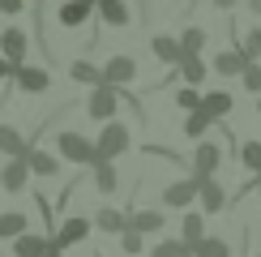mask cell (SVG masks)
Masks as SVG:
<instances>
[{"label": "cell", "mask_w": 261, "mask_h": 257, "mask_svg": "<svg viewBox=\"0 0 261 257\" xmlns=\"http://www.w3.org/2000/svg\"><path fill=\"white\" fill-rule=\"evenodd\" d=\"M56 150H60V159L82 163V167H94V163H99V142H90L86 133H73V128H64V133L56 137Z\"/></svg>", "instance_id": "obj_1"}, {"label": "cell", "mask_w": 261, "mask_h": 257, "mask_svg": "<svg viewBox=\"0 0 261 257\" xmlns=\"http://www.w3.org/2000/svg\"><path fill=\"white\" fill-rule=\"evenodd\" d=\"M124 86H112V82H99L90 90V99H86V112H90V120H99V124H107L116 116V107H120V99H124Z\"/></svg>", "instance_id": "obj_2"}, {"label": "cell", "mask_w": 261, "mask_h": 257, "mask_svg": "<svg viewBox=\"0 0 261 257\" xmlns=\"http://www.w3.org/2000/svg\"><path fill=\"white\" fill-rule=\"evenodd\" d=\"M197 193H201V180L189 176V180H171V185L159 193V201H163V206H171V210H184V206L197 201Z\"/></svg>", "instance_id": "obj_3"}, {"label": "cell", "mask_w": 261, "mask_h": 257, "mask_svg": "<svg viewBox=\"0 0 261 257\" xmlns=\"http://www.w3.org/2000/svg\"><path fill=\"white\" fill-rule=\"evenodd\" d=\"M94 142H99V159H120L124 150H128V128L116 124V120H107L103 133L94 137Z\"/></svg>", "instance_id": "obj_4"}, {"label": "cell", "mask_w": 261, "mask_h": 257, "mask_svg": "<svg viewBox=\"0 0 261 257\" xmlns=\"http://www.w3.org/2000/svg\"><path fill=\"white\" fill-rule=\"evenodd\" d=\"M56 249V236H39V232H21L13 240V257H47Z\"/></svg>", "instance_id": "obj_5"}, {"label": "cell", "mask_w": 261, "mask_h": 257, "mask_svg": "<svg viewBox=\"0 0 261 257\" xmlns=\"http://www.w3.org/2000/svg\"><path fill=\"white\" fill-rule=\"evenodd\" d=\"M94 13H99V0H64L60 5V26L73 30V26H82V21H90Z\"/></svg>", "instance_id": "obj_6"}, {"label": "cell", "mask_w": 261, "mask_h": 257, "mask_svg": "<svg viewBox=\"0 0 261 257\" xmlns=\"http://www.w3.org/2000/svg\"><path fill=\"white\" fill-rule=\"evenodd\" d=\"M223 163V150L214 142H197V150H193V176H214Z\"/></svg>", "instance_id": "obj_7"}, {"label": "cell", "mask_w": 261, "mask_h": 257, "mask_svg": "<svg viewBox=\"0 0 261 257\" xmlns=\"http://www.w3.org/2000/svg\"><path fill=\"white\" fill-rule=\"evenodd\" d=\"M13 82H17V90H26V94H43L51 86V73L47 69H30V64H17Z\"/></svg>", "instance_id": "obj_8"}, {"label": "cell", "mask_w": 261, "mask_h": 257, "mask_svg": "<svg viewBox=\"0 0 261 257\" xmlns=\"http://www.w3.org/2000/svg\"><path fill=\"white\" fill-rule=\"evenodd\" d=\"M137 78V60L133 56H112L103 64V82H112V86H128Z\"/></svg>", "instance_id": "obj_9"}, {"label": "cell", "mask_w": 261, "mask_h": 257, "mask_svg": "<svg viewBox=\"0 0 261 257\" xmlns=\"http://www.w3.org/2000/svg\"><path fill=\"white\" fill-rule=\"evenodd\" d=\"M26 180H30V159L21 155V159H9L5 171H0V185H5L9 193H21L26 189Z\"/></svg>", "instance_id": "obj_10"}, {"label": "cell", "mask_w": 261, "mask_h": 257, "mask_svg": "<svg viewBox=\"0 0 261 257\" xmlns=\"http://www.w3.org/2000/svg\"><path fill=\"white\" fill-rule=\"evenodd\" d=\"M26 47H30V39H26L21 26H9L5 35H0V52H5L13 64H26Z\"/></svg>", "instance_id": "obj_11"}, {"label": "cell", "mask_w": 261, "mask_h": 257, "mask_svg": "<svg viewBox=\"0 0 261 257\" xmlns=\"http://www.w3.org/2000/svg\"><path fill=\"white\" fill-rule=\"evenodd\" d=\"M201 180V193H197V201H201V210L205 214H219L223 206H227V193H223V185L214 176H197Z\"/></svg>", "instance_id": "obj_12"}, {"label": "cell", "mask_w": 261, "mask_h": 257, "mask_svg": "<svg viewBox=\"0 0 261 257\" xmlns=\"http://www.w3.org/2000/svg\"><path fill=\"white\" fill-rule=\"evenodd\" d=\"M244 64H248L244 47H227V52H219V56H214V64H210V69H214V73H223V78H240V73H244Z\"/></svg>", "instance_id": "obj_13"}, {"label": "cell", "mask_w": 261, "mask_h": 257, "mask_svg": "<svg viewBox=\"0 0 261 257\" xmlns=\"http://www.w3.org/2000/svg\"><path fill=\"white\" fill-rule=\"evenodd\" d=\"M150 52H154L163 64H171V69L184 60V43H180V39H171V35H154V39H150Z\"/></svg>", "instance_id": "obj_14"}, {"label": "cell", "mask_w": 261, "mask_h": 257, "mask_svg": "<svg viewBox=\"0 0 261 257\" xmlns=\"http://www.w3.org/2000/svg\"><path fill=\"white\" fill-rule=\"evenodd\" d=\"M86 236H90V223L73 214V219H64V223H60V232H56V249H64V244H82Z\"/></svg>", "instance_id": "obj_15"}, {"label": "cell", "mask_w": 261, "mask_h": 257, "mask_svg": "<svg viewBox=\"0 0 261 257\" xmlns=\"http://www.w3.org/2000/svg\"><path fill=\"white\" fill-rule=\"evenodd\" d=\"M30 146L26 137L17 133V128H9V124H0V155H9V159H21V155H30Z\"/></svg>", "instance_id": "obj_16"}, {"label": "cell", "mask_w": 261, "mask_h": 257, "mask_svg": "<svg viewBox=\"0 0 261 257\" xmlns=\"http://www.w3.org/2000/svg\"><path fill=\"white\" fill-rule=\"evenodd\" d=\"M214 124H219V120H214V116L205 112V107H193V112H189V120H184V133H189L193 142H201V137L210 133Z\"/></svg>", "instance_id": "obj_17"}, {"label": "cell", "mask_w": 261, "mask_h": 257, "mask_svg": "<svg viewBox=\"0 0 261 257\" xmlns=\"http://www.w3.org/2000/svg\"><path fill=\"white\" fill-rule=\"evenodd\" d=\"M99 21L107 26H128V0H99Z\"/></svg>", "instance_id": "obj_18"}, {"label": "cell", "mask_w": 261, "mask_h": 257, "mask_svg": "<svg viewBox=\"0 0 261 257\" xmlns=\"http://www.w3.org/2000/svg\"><path fill=\"white\" fill-rule=\"evenodd\" d=\"M163 210H128V227H137V232H163Z\"/></svg>", "instance_id": "obj_19"}, {"label": "cell", "mask_w": 261, "mask_h": 257, "mask_svg": "<svg viewBox=\"0 0 261 257\" xmlns=\"http://www.w3.org/2000/svg\"><path fill=\"white\" fill-rule=\"evenodd\" d=\"M193 257H231V244H227L223 236H201V240L193 244Z\"/></svg>", "instance_id": "obj_20"}, {"label": "cell", "mask_w": 261, "mask_h": 257, "mask_svg": "<svg viewBox=\"0 0 261 257\" xmlns=\"http://www.w3.org/2000/svg\"><path fill=\"white\" fill-rule=\"evenodd\" d=\"M116 185H120V180H116V167H112V159H99V163H94V189L103 193H116Z\"/></svg>", "instance_id": "obj_21"}, {"label": "cell", "mask_w": 261, "mask_h": 257, "mask_svg": "<svg viewBox=\"0 0 261 257\" xmlns=\"http://www.w3.org/2000/svg\"><path fill=\"white\" fill-rule=\"evenodd\" d=\"M21 232H26V214L21 210H5L0 214V240H17Z\"/></svg>", "instance_id": "obj_22"}, {"label": "cell", "mask_w": 261, "mask_h": 257, "mask_svg": "<svg viewBox=\"0 0 261 257\" xmlns=\"http://www.w3.org/2000/svg\"><path fill=\"white\" fill-rule=\"evenodd\" d=\"M30 171H35V176H56L60 171V159L56 155H47V150H30Z\"/></svg>", "instance_id": "obj_23"}, {"label": "cell", "mask_w": 261, "mask_h": 257, "mask_svg": "<svg viewBox=\"0 0 261 257\" xmlns=\"http://www.w3.org/2000/svg\"><path fill=\"white\" fill-rule=\"evenodd\" d=\"M201 107H205V112L214 116V120H223V116L231 112V94H227V90H205V99H201Z\"/></svg>", "instance_id": "obj_24"}, {"label": "cell", "mask_w": 261, "mask_h": 257, "mask_svg": "<svg viewBox=\"0 0 261 257\" xmlns=\"http://www.w3.org/2000/svg\"><path fill=\"white\" fill-rule=\"evenodd\" d=\"M69 78L82 82V86H99V82H103V69H94L90 60H73V64H69Z\"/></svg>", "instance_id": "obj_25"}, {"label": "cell", "mask_w": 261, "mask_h": 257, "mask_svg": "<svg viewBox=\"0 0 261 257\" xmlns=\"http://www.w3.org/2000/svg\"><path fill=\"white\" fill-rule=\"evenodd\" d=\"M94 227H99V232H107V236H120V232L128 227V214H120V210H99Z\"/></svg>", "instance_id": "obj_26"}, {"label": "cell", "mask_w": 261, "mask_h": 257, "mask_svg": "<svg viewBox=\"0 0 261 257\" xmlns=\"http://www.w3.org/2000/svg\"><path fill=\"white\" fill-rule=\"evenodd\" d=\"M176 69H180V78L189 82V86H201V82H205V60H201V56H184Z\"/></svg>", "instance_id": "obj_27"}, {"label": "cell", "mask_w": 261, "mask_h": 257, "mask_svg": "<svg viewBox=\"0 0 261 257\" xmlns=\"http://www.w3.org/2000/svg\"><path fill=\"white\" fill-rule=\"evenodd\" d=\"M201 236H205V219H201V210H189V214H184V244L193 249Z\"/></svg>", "instance_id": "obj_28"}, {"label": "cell", "mask_w": 261, "mask_h": 257, "mask_svg": "<svg viewBox=\"0 0 261 257\" xmlns=\"http://www.w3.org/2000/svg\"><path fill=\"white\" fill-rule=\"evenodd\" d=\"M180 43H184V56H201V52H205V30L201 26H189L180 35Z\"/></svg>", "instance_id": "obj_29"}, {"label": "cell", "mask_w": 261, "mask_h": 257, "mask_svg": "<svg viewBox=\"0 0 261 257\" xmlns=\"http://www.w3.org/2000/svg\"><path fill=\"white\" fill-rule=\"evenodd\" d=\"M150 257H193V249H189L184 240H163V244L150 249Z\"/></svg>", "instance_id": "obj_30"}, {"label": "cell", "mask_w": 261, "mask_h": 257, "mask_svg": "<svg viewBox=\"0 0 261 257\" xmlns=\"http://www.w3.org/2000/svg\"><path fill=\"white\" fill-rule=\"evenodd\" d=\"M240 163L261 176V142H244V146H240Z\"/></svg>", "instance_id": "obj_31"}, {"label": "cell", "mask_w": 261, "mask_h": 257, "mask_svg": "<svg viewBox=\"0 0 261 257\" xmlns=\"http://www.w3.org/2000/svg\"><path fill=\"white\" fill-rule=\"evenodd\" d=\"M240 82H244V90H253V94H261V64H257V60H248V64H244Z\"/></svg>", "instance_id": "obj_32"}, {"label": "cell", "mask_w": 261, "mask_h": 257, "mask_svg": "<svg viewBox=\"0 0 261 257\" xmlns=\"http://www.w3.org/2000/svg\"><path fill=\"white\" fill-rule=\"evenodd\" d=\"M141 236H146V232H137V227H124V232H120V249H124L128 257L141 253Z\"/></svg>", "instance_id": "obj_33"}, {"label": "cell", "mask_w": 261, "mask_h": 257, "mask_svg": "<svg viewBox=\"0 0 261 257\" xmlns=\"http://www.w3.org/2000/svg\"><path fill=\"white\" fill-rule=\"evenodd\" d=\"M201 99H205V94H197V86H189V82H184V90H176V103L184 107V112H193V107H201Z\"/></svg>", "instance_id": "obj_34"}, {"label": "cell", "mask_w": 261, "mask_h": 257, "mask_svg": "<svg viewBox=\"0 0 261 257\" xmlns=\"http://www.w3.org/2000/svg\"><path fill=\"white\" fill-rule=\"evenodd\" d=\"M240 47H244V56H248V60H257V56H261V26H253V30H248Z\"/></svg>", "instance_id": "obj_35"}, {"label": "cell", "mask_w": 261, "mask_h": 257, "mask_svg": "<svg viewBox=\"0 0 261 257\" xmlns=\"http://www.w3.org/2000/svg\"><path fill=\"white\" fill-rule=\"evenodd\" d=\"M13 73H17V64H13V60H9V56H5V52H0V82H5V78H13Z\"/></svg>", "instance_id": "obj_36"}, {"label": "cell", "mask_w": 261, "mask_h": 257, "mask_svg": "<svg viewBox=\"0 0 261 257\" xmlns=\"http://www.w3.org/2000/svg\"><path fill=\"white\" fill-rule=\"evenodd\" d=\"M26 9V0H0V13H21Z\"/></svg>", "instance_id": "obj_37"}, {"label": "cell", "mask_w": 261, "mask_h": 257, "mask_svg": "<svg viewBox=\"0 0 261 257\" xmlns=\"http://www.w3.org/2000/svg\"><path fill=\"white\" fill-rule=\"evenodd\" d=\"M214 9H236V0H214Z\"/></svg>", "instance_id": "obj_38"}, {"label": "cell", "mask_w": 261, "mask_h": 257, "mask_svg": "<svg viewBox=\"0 0 261 257\" xmlns=\"http://www.w3.org/2000/svg\"><path fill=\"white\" fill-rule=\"evenodd\" d=\"M248 9H253V13L261 17V0H248Z\"/></svg>", "instance_id": "obj_39"}, {"label": "cell", "mask_w": 261, "mask_h": 257, "mask_svg": "<svg viewBox=\"0 0 261 257\" xmlns=\"http://www.w3.org/2000/svg\"><path fill=\"white\" fill-rule=\"evenodd\" d=\"M47 257H64V249H51V253H47Z\"/></svg>", "instance_id": "obj_40"}, {"label": "cell", "mask_w": 261, "mask_h": 257, "mask_svg": "<svg viewBox=\"0 0 261 257\" xmlns=\"http://www.w3.org/2000/svg\"><path fill=\"white\" fill-rule=\"evenodd\" d=\"M39 5H43V0H35V17H39Z\"/></svg>", "instance_id": "obj_41"}, {"label": "cell", "mask_w": 261, "mask_h": 257, "mask_svg": "<svg viewBox=\"0 0 261 257\" xmlns=\"http://www.w3.org/2000/svg\"><path fill=\"white\" fill-rule=\"evenodd\" d=\"M257 112H261V94H257Z\"/></svg>", "instance_id": "obj_42"}, {"label": "cell", "mask_w": 261, "mask_h": 257, "mask_svg": "<svg viewBox=\"0 0 261 257\" xmlns=\"http://www.w3.org/2000/svg\"><path fill=\"white\" fill-rule=\"evenodd\" d=\"M257 193H261V176H257Z\"/></svg>", "instance_id": "obj_43"}, {"label": "cell", "mask_w": 261, "mask_h": 257, "mask_svg": "<svg viewBox=\"0 0 261 257\" xmlns=\"http://www.w3.org/2000/svg\"><path fill=\"white\" fill-rule=\"evenodd\" d=\"M257 257H261V253H257Z\"/></svg>", "instance_id": "obj_44"}]
</instances>
